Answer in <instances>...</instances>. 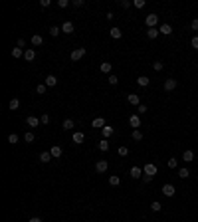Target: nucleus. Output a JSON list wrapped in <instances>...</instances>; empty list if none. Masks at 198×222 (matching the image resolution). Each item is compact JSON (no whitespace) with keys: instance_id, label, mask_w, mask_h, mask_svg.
Returning a JSON list of instances; mask_svg holds the SVG:
<instances>
[{"instance_id":"a19ab883","label":"nucleus","mask_w":198,"mask_h":222,"mask_svg":"<svg viewBox=\"0 0 198 222\" xmlns=\"http://www.w3.org/2000/svg\"><path fill=\"white\" fill-rule=\"evenodd\" d=\"M46 89H48V85H46V83H40L38 87H36V91H38L40 95H44V93H46Z\"/></svg>"},{"instance_id":"49530a36","label":"nucleus","mask_w":198,"mask_h":222,"mask_svg":"<svg viewBox=\"0 0 198 222\" xmlns=\"http://www.w3.org/2000/svg\"><path fill=\"white\" fill-rule=\"evenodd\" d=\"M190 46L194 48V50H198V36H194V38L190 40Z\"/></svg>"},{"instance_id":"e433bc0d","label":"nucleus","mask_w":198,"mask_h":222,"mask_svg":"<svg viewBox=\"0 0 198 222\" xmlns=\"http://www.w3.org/2000/svg\"><path fill=\"white\" fill-rule=\"evenodd\" d=\"M60 32H62V28H58V26H52V28H50V36L56 38V36H60Z\"/></svg>"},{"instance_id":"864d4df0","label":"nucleus","mask_w":198,"mask_h":222,"mask_svg":"<svg viewBox=\"0 0 198 222\" xmlns=\"http://www.w3.org/2000/svg\"><path fill=\"white\" fill-rule=\"evenodd\" d=\"M16 46H18V48H24V46H26V40H24V38H20V40L16 42Z\"/></svg>"},{"instance_id":"bb28decb","label":"nucleus","mask_w":198,"mask_h":222,"mask_svg":"<svg viewBox=\"0 0 198 222\" xmlns=\"http://www.w3.org/2000/svg\"><path fill=\"white\" fill-rule=\"evenodd\" d=\"M97 147H99V151H103V153H105V151H109V141H107V139H101Z\"/></svg>"},{"instance_id":"c9c22d12","label":"nucleus","mask_w":198,"mask_h":222,"mask_svg":"<svg viewBox=\"0 0 198 222\" xmlns=\"http://www.w3.org/2000/svg\"><path fill=\"white\" fill-rule=\"evenodd\" d=\"M160 208H163V204H160V202H159V200H154V202L151 204V210H153V212H159V210H160Z\"/></svg>"},{"instance_id":"37998d69","label":"nucleus","mask_w":198,"mask_h":222,"mask_svg":"<svg viewBox=\"0 0 198 222\" xmlns=\"http://www.w3.org/2000/svg\"><path fill=\"white\" fill-rule=\"evenodd\" d=\"M69 4H71L69 0H58V6H60V8H67Z\"/></svg>"},{"instance_id":"7c9ffc66","label":"nucleus","mask_w":198,"mask_h":222,"mask_svg":"<svg viewBox=\"0 0 198 222\" xmlns=\"http://www.w3.org/2000/svg\"><path fill=\"white\" fill-rule=\"evenodd\" d=\"M117 153H119L121 157H127V155H129V147H125V145H121V147L117 149Z\"/></svg>"},{"instance_id":"f3484780","label":"nucleus","mask_w":198,"mask_h":222,"mask_svg":"<svg viewBox=\"0 0 198 222\" xmlns=\"http://www.w3.org/2000/svg\"><path fill=\"white\" fill-rule=\"evenodd\" d=\"M26 123H28L30 127H38L42 121H40V117H34V115H30V117H26Z\"/></svg>"},{"instance_id":"4be33fe9","label":"nucleus","mask_w":198,"mask_h":222,"mask_svg":"<svg viewBox=\"0 0 198 222\" xmlns=\"http://www.w3.org/2000/svg\"><path fill=\"white\" fill-rule=\"evenodd\" d=\"M24 52H26V50H22V48H12V58H14V59L24 58Z\"/></svg>"},{"instance_id":"a211bd4d","label":"nucleus","mask_w":198,"mask_h":222,"mask_svg":"<svg viewBox=\"0 0 198 222\" xmlns=\"http://www.w3.org/2000/svg\"><path fill=\"white\" fill-rule=\"evenodd\" d=\"M182 161H184V163H190V161H194V151L186 149L184 153H182Z\"/></svg>"},{"instance_id":"8fccbe9b","label":"nucleus","mask_w":198,"mask_h":222,"mask_svg":"<svg viewBox=\"0 0 198 222\" xmlns=\"http://www.w3.org/2000/svg\"><path fill=\"white\" fill-rule=\"evenodd\" d=\"M190 28L194 30V32H198V18H194L192 20V24H190Z\"/></svg>"},{"instance_id":"9d476101","label":"nucleus","mask_w":198,"mask_h":222,"mask_svg":"<svg viewBox=\"0 0 198 222\" xmlns=\"http://www.w3.org/2000/svg\"><path fill=\"white\" fill-rule=\"evenodd\" d=\"M105 125H107V123H105L103 117H95L93 121H91V127H95V129H103Z\"/></svg>"},{"instance_id":"ddd939ff","label":"nucleus","mask_w":198,"mask_h":222,"mask_svg":"<svg viewBox=\"0 0 198 222\" xmlns=\"http://www.w3.org/2000/svg\"><path fill=\"white\" fill-rule=\"evenodd\" d=\"M159 32H160V34H164V36H170V34H173V26L164 22V24H160V28H159Z\"/></svg>"},{"instance_id":"ea45409f","label":"nucleus","mask_w":198,"mask_h":222,"mask_svg":"<svg viewBox=\"0 0 198 222\" xmlns=\"http://www.w3.org/2000/svg\"><path fill=\"white\" fill-rule=\"evenodd\" d=\"M145 0H133V6H135V8H145Z\"/></svg>"},{"instance_id":"39448f33","label":"nucleus","mask_w":198,"mask_h":222,"mask_svg":"<svg viewBox=\"0 0 198 222\" xmlns=\"http://www.w3.org/2000/svg\"><path fill=\"white\" fill-rule=\"evenodd\" d=\"M129 175H131V178H143V175H145V171H143L141 167H131Z\"/></svg>"},{"instance_id":"f03ea898","label":"nucleus","mask_w":198,"mask_h":222,"mask_svg":"<svg viewBox=\"0 0 198 222\" xmlns=\"http://www.w3.org/2000/svg\"><path fill=\"white\" fill-rule=\"evenodd\" d=\"M85 52H87L85 48H76V50L69 54V58H71V62H77V59H81L85 56Z\"/></svg>"},{"instance_id":"2f4dec72","label":"nucleus","mask_w":198,"mask_h":222,"mask_svg":"<svg viewBox=\"0 0 198 222\" xmlns=\"http://www.w3.org/2000/svg\"><path fill=\"white\" fill-rule=\"evenodd\" d=\"M34 139H36L34 133H32V131H26V135H24V141H26V143H32Z\"/></svg>"},{"instance_id":"a878e982","label":"nucleus","mask_w":198,"mask_h":222,"mask_svg":"<svg viewBox=\"0 0 198 222\" xmlns=\"http://www.w3.org/2000/svg\"><path fill=\"white\" fill-rule=\"evenodd\" d=\"M137 83H139V85H141V87H147V85H149V83H151V79H149V78H147V75H141V78H139V79H137Z\"/></svg>"},{"instance_id":"09e8293b","label":"nucleus","mask_w":198,"mask_h":222,"mask_svg":"<svg viewBox=\"0 0 198 222\" xmlns=\"http://www.w3.org/2000/svg\"><path fill=\"white\" fill-rule=\"evenodd\" d=\"M149 111V107L145 105V103H141V105H139V115H141V113H147Z\"/></svg>"},{"instance_id":"6ab92c4d","label":"nucleus","mask_w":198,"mask_h":222,"mask_svg":"<svg viewBox=\"0 0 198 222\" xmlns=\"http://www.w3.org/2000/svg\"><path fill=\"white\" fill-rule=\"evenodd\" d=\"M101 133H103V139H109L111 135L115 133V129H113V127H109V125H105L103 129H101Z\"/></svg>"},{"instance_id":"79ce46f5","label":"nucleus","mask_w":198,"mask_h":222,"mask_svg":"<svg viewBox=\"0 0 198 222\" xmlns=\"http://www.w3.org/2000/svg\"><path fill=\"white\" fill-rule=\"evenodd\" d=\"M119 6L125 10V8H129V6H133V2H129V0H119Z\"/></svg>"},{"instance_id":"aec40b11","label":"nucleus","mask_w":198,"mask_h":222,"mask_svg":"<svg viewBox=\"0 0 198 222\" xmlns=\"http://www.w3.org/2000/svg\"><path fill=\"white\" fill-rule=\"evenodd\" d=\"M109 34H111V38H115V40H119V38L123 36V32H121V28H117V26H113V28L109 30Z\"/></svg>"},{"instance_id":"393cba45","label":"nucleus","mask_w":198,"mask_h":222,"mask_svg":"<svg viewBox=\"0 0 198 222\" xmlns=\"http://www.w3.org/2000/svg\"><path fill=\"white\" fill-rule=\"evenodd\" d=\"M46 85H48V87L58 85V78H56V75H48V78H46Z\"/></svg>"},{"instance_id":"423d86ee","label":"nucleus","mask_w":198,"mask_h":222,"mask_svg":"<svg viewBox=\"0 0 198 222\" xmlns=\"http://www.w3.org/2000/svg\"><path fill=\"white\" fill-rule=\"evenodd\" d=\"M107 169H109V163H107L105 159L97 161V165H95V171H97V172H107Z\"/></svg>"},{"instance_id":"f8f14e48","label":"nucleus","mask_w":198,"mask_h":222,"mask_svg":"<svg viewBox=\"0 0 198 222\" xmlns=\"http://www.w3.org/2000/svg\"><path fill=\"white\" fill-rule=\"evenodd\" d=\"M71 141H73L76 145H79V143H83V141H85V135H83L81 131H76V133L71 135Z\"/></svg>"},{"instance_id":"412c9836","label":"nucleus","mask_w":198,"mask_h":222,"mask_svg":"<svg viewBox=\"0 0 198 222\" xmlns=\"http://www.w3.org/2000/svg\"><path fill=\"white\" fill-rule=\"evenodd\" d=\"M52 159H53V157H52L50 151H44V153H40V161H42V163H50Z\"/></svg>"},{"instance_id":"de8ad7c7","label":"nucleus","mask_w":198,"mask_h":222,"mask_svg":"<svg viewBox=\"0 0 198 222\" xmlns=\"http://www.w3.org/2000/svg\"><path fill=\"white\" fill-rule=\"evenodd\" d=\"M71 4H73V6H76V8H81L85 2H83V0H71Z\"/></svg>"},{"instance_id":"6e6552de","label":"nucleus","mask_w":198,"mask_h":222,"mask_svg":"<svg viewBox=\"0 0 198 222\" xmlns=\"http://www.w3.org/2000/svg\"><path fill=\"white\" fill-rule=\"evenodd\" d=\"M73 30H76V26H73V22H69V20L62 24V32H63V34H73Z\"/></svg>"},{"instance_id":"c03bdc74","label":"nucleus","mask_w":198,"mask_h":222,"mask_svg":"<svg viewBox=\"0 0 198 222\" xmlns=\"http://www.w3.org/2000/svg\"><path fill=\"white\" fill-rule=\"evenodd\" d=\"M153 68H154V72H163V68H164V66H163V62H154V64H153Z\"/></svg>"},{"instance_id":"9b49d317","label":"nucleus","mask_w":198,"mask_h":222,"mask_svg":"<svg viewBox=\"0 0 198 222\" xmlns=\"http://www.w3.org/2000/svg\"><path fill=\"white\" fill-rule=\"evenodd\" d=\"M129 125L133 129H139V127H141V117H139V115H131L129 117Z\"/></svg>"},{"instance_id":"b1692460","label":"nucleus","mask_w":198,"mask_h":222,"mask_svg":"<svg viewBox=\"0 0 198 222\" xmlns=\"http://www.w3.org/2000/svg\"><path fill=\"white\" fill-rule=\"evenodd\" d=\"M30 42H32V46H42V44H44V40H42V36H40V34H34Z\"/></svg>"},{"instance_id":"0eeeda50","label":"nucleus","mask_w":198,"mask_h":222,"mask_svg":"<svg viewBox=\"0 0 198 222\" xmlns=\"http://www.w3.org/2000/svg\"><path fill=\"white\" fill-rule=\"evenodd\" d=\"M160 192H163V194H164V196H167V198H170V196H174L176 188H174L173 185H164V187H163V191H160Z\"/></svg>"},{"instance_id":"3c124183","label":"nucleus","mask_w":198,"mask_h":222,"mask_svg":"<svg viewBox=\"0 0 198 222\" xmlns=\"http://www.w3.org/2000/svg\"><path fill=\"white\" fill-rule=\"evenodd\" d=\"M151 181H153V177H151V175H143V182H145V185H149Z\"/></svg>"},{"instance_id":"c85d7f7f","label":"nucleus","mask_w":198,"mask_h":222,"mask_svg":"<svg viewBox=\"0 0 198 222\" xmlns=\"http://www.w3.org/2000/svg\"><path fill=\"white\" fill-rule=\"evenodd\" d=\"M99 69H101L103 73H109V75H111V64H109V62H103V64L99 66Z\"/></svg>"},{"instance_id":"c756f323","label":"nucleus","mask_w":198,"mask_h":222,"mask_svg":"<svg viewBox=\"0 0 198 222\" xmlns=\"http://www.w3.org/2000/svg\"><path fill=\"white\" fill-rule=\"evenodd\" d=\"M119 182H121V178L117 177V175H111V177H109V185H111V187H119Z\"/></svg>"},{"instance_id":"473e14b6","label":"nucleus","mask_w":198,"mask_h":222,"mask_svg":"<svg viewBox=\"0 0 198 222\" xmlns=\"http://www.w3.org/2000/svg\"><path fill=\"white\" fill-rule=\"evenodd\" d=\"M178 177L180 178H188L190 177V171L188 169H178Z\"/></svg>"},{"instance_id":"603ef678","label":"nucleus","mask_w":198,"mask_h":222,"mask_svg":"<svg viewBox=\"0 0 198 222\" xmlns=\"http://www.w3.org/2000/svg\"><path fill=\"white\" fill-rule=\"evenodd\" d=\"M50 4H52L50 0H40V6H42V8H48V6H50Z\"/></svg>"},{"instance_id":"58836bf2","label":"nucleus","mask_w":198,"mask_h":222,"mask_svg":"<svg viewBox=\"0 0 198 222\" xmlns=\"http://www.w3.org/2000/svg\"><path fill=\"white\" fill-rule=\"evenodd\" d=\"M107 79H109V83H111V85H117V83H119V78H117L115 73H111V75H109V78H107Z\"/></svg>"},{"instance_id":"5701e85b","label":"nucleus","mask_w":198,"mask_h":222,"mask_svg":"<svg viewBox=\"0 0 198 222\" xmlns=\"http://www.w3.org/2000/svg\"><path fill=\"white\" fill-rule=\"evenodd\" d=\"M73 127H76V123H73L71 119H66V121H63V125H62V129H63V131H71Z\"/></svg>"},{"instance_id":"a18cd8bd","label":"nucleus","mask_w":198,"mask_h":222,"mask_svg":"<svg viewBox=\"0 0 198 222\" xmlns=\"http://www.w3.org/2000/svg\"><path fill=\"white\" fill-rule=\"evenodd\" d=\"M40 121H42V125H48V123H50V115H48V113H44V115L40 117Z\"/></svg>"},{"instance_id":"20e7f679","label":"nucleus","mask_w":198,"mask_h":222,"mask_svg":"<svg viewBox=\"0 0 198 222\" xmlns=\"http://www.w3.org/2000/svg\"><path fill=\"white\" fill-rule=\"evenodd\" d=\"M143 171H145V175H151V177H154L159 172V169H157V165H154V163H147L145 167H143Z\"/></svg>"},{"instance_id":"5fc2aeb1","label":"nucleus","mask_w":198,"mask_h":222,"mask_svg":"<svg viewBox=\"0 0 198 222\" xmlns=\"http://www.w3.org/2000/svg\"><path fill=\"white\" fill-rule=\"evenodd\" d=\"M28 222H42V218H38V216H34V218H30Z\"/></svg>"},{"instance_id":"2eb2a0df","label":"nucleus","mask_w":198,"mask_h":222,"mask_svg":"<svg viewBox=\"0 0 198 222\" xmlns=\"http://www.w3.org/2000/svg\"><path fill=\"white\" fill-rule=\"evenodd\" d=\"M159 36H160L159 28H149V30H147V38H149V40H157Z\"/></svg>"},{"instance_id":"7ed1b4c3","label":"nucleus","mask_w":198,"mask_h":222,"mask_svg":"<svg viewBox=\"0 0 198 222\" xmlns=\"http://www.w3.org/2000/svg\"><path fill=\"white\" fill-rule=\"evenodd\" d=\"M176 85H178V82L173 79V78H168V79H164L163 87H164V91H173V89H176Z\"/></svg>"},{"instance_id":"dca6fc26","label":"nucleus","mask_w":198,"mask_h":222,"mask_svg":"<svg viewBox=\"0 0 198 222\" xmlns=\"http://www.w3.org/2000/svg\"><path fill=\"white\" fill-rule=\"evenodd\" d=\"M50 153H52V157H53V159H60L63 151H62V147H60V145H53V147L50 149Z\"/></svg>"},{"instance_id":"f257e3e1","label":"nucleus","mask_w":198,"mask_h":222,"mask_svg":"<svg viewBox=\"0 0 198 222\" xmlns=\"http://www.w3.org/2000/svg\"><path fill=\"white\" fill-rule=\"evenodd\" d=\"M145 24H147V28H157V24H159V16L157 14H149L147 18H145Z\"/></svg>"},{"instance_id":"cd10ccee","label":"nucleus","mask_w":198,"mask_h":222,"mask_svg":"<svg viewBox=\"0 0 198 222\" xmlns=\"http://www.w3.org/2000/svg\"><path fill=\"white\" fill-rule=\"evenodd\" d=\"M8 107H10V111L18 109V107H20V99H16V97H12V99H10V103H8Z\"/></svg>"},{"instance_id":"1a4fd4ad","label":"nucleus","mask_w":198,"mask_h":222,"mask_svg":"<svg viewBox=\"0 0 198 222\" xmlns=\"http://www.w3.org/2000/svg\"><path fill=\"white\" fill-rule=\"evenodd\" d=\"M127 101H129V103L131 105H141V95H137V93H129V95H127Z\"/></svg>"},{"instance_id":"72a5a7b5","label":"nucleus","mask_w":198,"mask_h":222,"mask_svg":"<svg viewBox=\"0 0 198 222\" xmlns=\"http://www.w3.org/2000/svg\"><path fill=\"white\" fill-rule=\"evenodd\" d=\"M8 143H10V145H16V143H18V135H16V133H10V135H8Z\"/></svg>"},{"instance_id":"4468645a","label":"nucleus","mask_w":198,"mask_h":222,"mask_svg":"<svg viewBox=\"0 0 198 222\" xmlns=\"http://www.w3.org/2000/svg\"><path fill=\"white\" fill-rule=\"evenodd\" d=\"M24 59H26V62H34V59H36V50L28 48V50L24 52Z\"/></svg>"},{"instance_id":"4c0bfd02","label":"nucleus","mask_w":198,"mask_h":222,"mask_svg":"<svg viewBox=\"0 0 198 222\" xmlns=\"http://www.w3.org/2000/svg\"><path fill=\"white\" fill-rule=\"evenodd\" d=\"M133 139H135V141H143V133L139 131V129H133Z\"/></svg>"},{"instance_id":"f704fd0d","label":"nucleus","mask_w":198,"mask_h":222,"mask_svg":"<svg viewBox=\"0 0 198 222\" xmlns=\"http://www.w3.org/2000/svg\"><path fill=\"white\" fill-rule=\"evenodd\" d=\"M167 165H168V169H176V167H178V161H176V159H173V157H170V159L167 161Z\"/></svg>"}]
</instances>
